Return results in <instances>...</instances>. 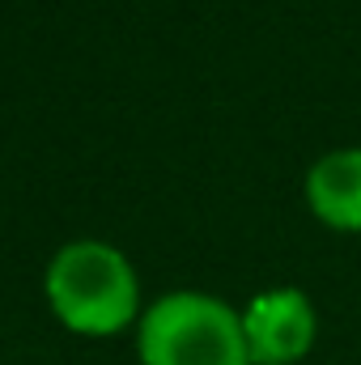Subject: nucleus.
<instances>
[{
  "mask_svg": "<svg viewBox=\"0 0 361 365\" xmlns=\"http://www.w3.org/2000/svg\"><path fill=\"white\" fill-rule=\"evenodd\" d=\"M310 217L332 234H361V145L327 149L302 182Z\"/></svg>",
  "mask_w": 361,
  "mask_h": 365,
  "instance_id": "obj_4",
  "label": "nucleus"
},
{
  "mask_svg": "<svg viewBox=\"0 0 361 365\" xmlns=\"http://www.w3.org/2000/svg\"><path fill=\"white\" fill-rule=\"evenodd\" d=\"M243 331L255 365H298L319 340V310L306 289L272 284L243 306Z\"/></svg>",
  "mask_w": 361,
  "mask_h": 365,
  "instance_id": "obj_3",
  "label": "nucleus"
},
{
  "mask_svg": "<svg viewBox=\"0 0 361 365\" xmlns=\"http://www.w3.org/2000/svg\"><path fill=\"white\" fill-rule=\"evenodd\" d=\"M51 314L77 336H119L141 323V280L132 259L98 238H77L56 251L43 276Z\"/></svg>",
  "mask_w": 361,
  "mask_h": 365,
  "instance_id": "obj_1",
  "label": "nucleus"
},
{
  "mask_svg": "<svg viewBox=\"0 0 361 365\" xmlns=\"http://www.w3.org/2000/svg\"><path fill=\"white\" fill-rule=\"evenodd\" d=\"M136 353L141 365H255L243 310L200 289L162 293L141 314Z\"/></svg>",
  "mask_w": 361,
  "mask_h": 365,
  "instance_id": "obj_2",
  "label": "nucleus"
}]
</instances>
